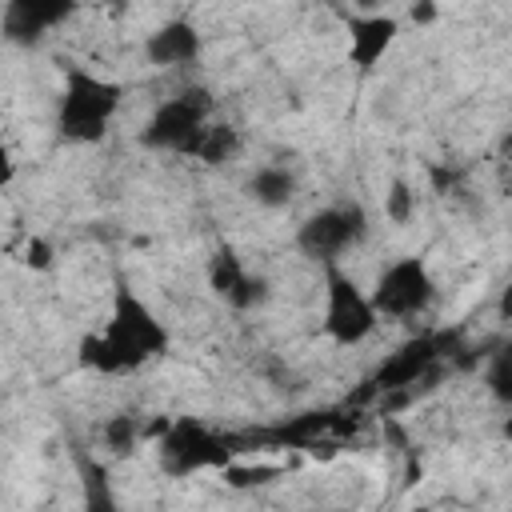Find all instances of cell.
I'll list each match as a JSON object with an SVG mask.
<instances>
[{
    "label": "cell",
    "instance_id": "15",
    "mask_svg": "<svg viewBox=\"0 0 512 512\" xmlns=\"http://www.w3.org/2000/svg\"><path fill=\"white\" fill-rule=\"evenodd\" d=\"M104 440H108L112 452L132 448V444H136V416H112V420L104 424Z\"/></svg>",
    "mask_w": 512,
    "mask_h": 512
},
{
    "label": "cell",
    "instance_id": "3",
    "mask_svg": "<svg viewBox=\"0 0 512 512\" xmlns=\"http://www.w3.org/2000/svg\"><path fill=\"white\" fill-rule=\"evenodd\" d=\"M116 104H120L116 84L96 80L88 72H72L64 100H60V132L68 140H96V136H104Z\"/></svg>",
    "mask_w": 512,
    "mask_h": 512
},
{
    "label": "cell",
    "instance_id": "12",
    "mask_svg": "<svg viewBox=\"0 0 512 512\" xmlns=\"http://www.w3.org/2000/svg\"><path fill=\"white\" fill-rule=\"evenodd\" d=\"M432 360V344L428 340H420V344H408V348H400L384 368H380V384L384 388H400V384H412L420 372H424V364Z\"/></svg>",
    "mask_w": 512,
    "mask_h": 512
},
{
    "label": "cell",
    "instance_id": "11",
    "mask_svg": "<svg viewBox=\"0 0 512 512\" xmlns=\"http://www.w3.org/2000/svg\"><path fill=\"white\" fill-rule=\"evenodd\" d=\"M248 192L256 204L264 208H284L292 196H296V176L284 168V164H264L256 168V176L248 180Z\"/></svg>",
    "mask_w": 512,
    "mask_h": 512
},
{
    "label": "cell",
    "instance_id": "19",
    "mask_svg": "<svg viewBox=\"0 0 512 512\" xmlns=\"http://www.w3.org/2000/svg\"><path fill=\"white\" fill-rule=\"evenodd\" d=\"M500 316H504V320H512V284L500 292Z\"/></svg>",
    "mask_w": 512,
    "mask_h": 512
},
{
    "label": "cell",
    "instance_id": "14",
    "mask_svg": "<svg viewBox=\"0 0 512 512\" xmlns=\"http://www.w3.org/2000/svg\"><path fill=\"white\" fill-rule=\"evenodd\" d=\"M488 388H492L500 400L512 404V344L492 360V368H488Z\"/></svg>",
    "mask_w": 512,
    "mask_h": 512
},
{
    "label": "cell",
    "instance_id": "1",
    "mask_svg": "<svg viewBox=\"0 0 512 512\" xmlns=\"http://www.w3.org/2000/svg\"><path fill=\"white\" fill-rule=\"evenodd\" d=\"M80 348H84V364H92L96 372H128L164 348V328L160 320H152V312L136 296L124 292L116 300L108 328L88 336Z\"/></svg>",
    "mask_w": 512,
    "mask_h": 512
},
{
    "label": "cell",
    "instance_id": "7",
    "mask_svg": "<svg viewBox=\"0 0 512 512\" xmlns=\"http://www.w3.org/2000/svg\"><path fill=\"white\" fill-rule=\"evenodd\" d=\"M208 280H212L216 296H220L224 304H232V308H252V304H260V300H264V280H260V276H252V272L240 264V256H236V252H228V248L212 256Z\"/></svg>",
    "mask_w": 512,
    "mask_h": 512
},
{
    "label": "cell",
    "instance_id": "18",
    "mask_svg": "<svg viewBox=\"0 0 512 512\" xmlns=\"http://www.w3.org/2000/svg\"><path fill=\"white\" fill-rule=\"evenodd\" d=\"M88 512H120V508H116V504H112L108 496H92V504H88Z\"/></svg>",
    "mask_w": 512,
    "mask_h": 512
},
{
    "label": "cell",
    "instance_id": "13",
    "mask_svg": "<svg viewBox=\"0 0 512 512\" xmlns=\"http://www.w3.org/2000/svg\"><path fill=\"white\" fill-rule=\"evenodd\" d=\"M232 148H236V132H232L228 124H208V128L200 132L192 156H200V160H208V164H220V160L232 156Z\"/></svg>",
    "mask_w": 512,
    "mask_h": 512
},
{
    "label": "cell",
    "instance_id": "9",
    "mask_svg": "<svg viewBox=\"0 0 512 512\" xmlns=\"http://www.w3.org/2000/svg\"><path fill=\"white\" fill-rule=\"evenodd\" d=\"M200 52V36L192 24H164L148 36V60L160 64V68H180V64H192Z\"/></svg>",
    "mask_w": 512,
    "mask_h": 512
},
{
    "label": "cell",
    "instance_id": "17",
    "mask_svg": "<svg viewBox=\"0 0 512 512\" xmlns=\"http://www.w3.org/2000/svg\"><path fill=\"white\" fill-rule=\"evenodd\" d=\"M28 264L32 268H48L52 264V248L44 240H28Z\"/></svg>",
    "mask_w": 512,
    "mask_h": 512
},
{
    "label": "cell",
    "instance_id": "6",
    "mask_svg": "<svg viewBox=\"0 0 512 512\" xmlns=\"http://www.w3.org/2000/svg\"><path fill=\"white\" fill-rule=\"evenodd\" d=\"M204 128H208V96L180 92L152 112V120L144 128V144L164 148V152H192Z\"/></svg>",
    "mask_w": 512,
    "mask_h": 512
},
{
    "label": "cell",
    "instance_id": "16",
    "mask_svg": "<svg viewBox=\"0 0 512 512\" xmlns=\"http://www.w3.org/2000/svg\"><path fill=\"white\" fill-rule=\"evenodd\" d=\"M388 216L396 220V224H404L408 216H412V208H416V196L408 192V184H392V192H388Z\"/></svg>",
    "mask_w": 512,
    "mask_h": 512
},
{
    "label": "cell",
    "instance_id": "4",
    "mask_svg": "<svg viewBox=\"0 0 512 512\" xmlns=\"http://www.w3.org/2000/svg\"><path fill=\"white\" fill-rule=\"evenodd\" d=\"M380 312L372 308V296L356 288L352 276H344L336 264L324 272V332L336 344H360L376 328Z\"/></svg>",
    "mask_w": 512,
    "mask_h": 512
},
{
    "label": "cell",
    "instance_id": "2",
    "mask_svg": "<svg viewBox=\"0 0 512 512\" xmlns=\"http://www.w3.org/2000/svg\"><path fill=\"white\" fill-rule=\"evenodd\" d=\"M368 232V216L360 204H328L320 212H312L300 232H296V244L304 256L320 260L324 268H332L348 248H356Z\"/></svg>",
    "mask_w": 512,
    "mask_h": 512
},
{
    "label": "cell",
    "instance_id": "10",
    "mask_svg": "<svg viewBox=\"0 0 512 512\" xmlns=\"http://www.w3.org/2000/svg\"><path fill=\"white\" fill-rule=\"evenodd\" d=\"M392 36H396V24L388 20V16H368V20H356L352 24V56H356V64H376L380 56H384V48L392 44Z\"/></svg>",
    "mask_w": 512,
    "mask_h": 512
},
{
    "label": "cell",
    "instance_id": "5",
    "mask_svg": "<svg viewBox=\"0 0 512 512\" xmlns=\"http://www.w3.org/2000/svg\"><path fill=\"white\" fill-rule=\"evenodd\" d=\"M368 296H372V308H376L380 316L408 320V316H420V312L432 304L436 284H432L424 260L404 256V260H392V264L376 276V288H372Z\"/></svg>",
    "mask_w": 512,
    "mask_h": 512
},
{
    "label": "cell",
    "instance_id": "8",
    "mask_svg": "<svg viewBox=\"0 0 512 512\" xmlns=\"http://www.w3.org/2000/svg\"><path fill=\"white\" fill-rule=\"evenodd\" d=\"M64 16H68V8H60V4H28V0H16V4L4 8V32L16 44H32V40H40Z\"/></svg>",
    "mask_w": 512,
    "mask_h": 512
}]
</instances>
